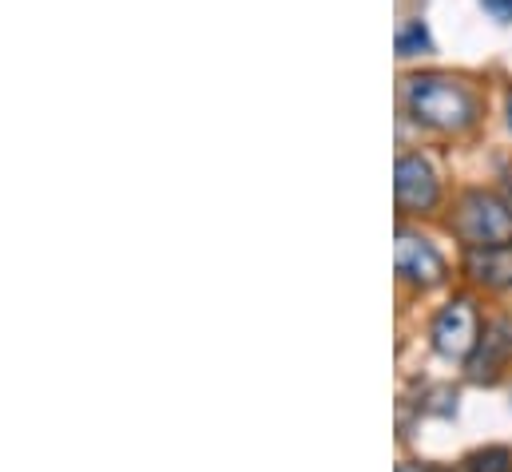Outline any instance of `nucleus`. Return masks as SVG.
Listing matches in <instances>:
<instances>
[{"mask_svg": "<svg viewBox=\"0 0 512 472\" xmlns=\"http://www.w3.org/2000/svg\"><path fill=\"white\" fill-rule=\"evenodd\" d=\"M509 127H512V92H509Z\"/></svg>", "mask_w": 512, "mask_h": 472, "instance_id": "9d476101", "label": "nucleus"}, {"mask_svg": "<svg viewBox=\"0 0 512 472\" xmlns=\"http://www.w3.org/2000/svg\"><path fill=\"white\" fill-rule=\"evenodd\" d=\"M477 342H481V322H477L473 302L469 298L449 302L437 314V322H433V346H437V354L449 357V361H465V357L477 350Z\"/></svg>", "mask_w": 512, "mask_h": 472, "instance_id": "7ed1b4c3", "label": "nucleus"}, {"mask_svg": "<svg viewBox=\"0 0 512 472\" xmlns=\"http://www.w3.org/2000/svg\"><path fill=\"white\" fill-rule=\"evenodd\" d=\"M393 195H397V203L405 211H429V207H437L441 187H437L433 167L421 155H401L397 159V171H393Z\"/></svg>", "mask_w": 512, "mask_h": 472, "instance_id": "20e7f679", "label": "nucleus"}, {"mask_svg": "<svg viewBox=\"0 0 512 472\" xmlns=\"http://www.w3.org/2000/svg\"><path fill=\"white\" fill-rule=\"evenodd\" d=\"M405 104L417 123L433 131H465L477 119L473 96L445 76H413L405 84Z\"/></svg>", "mask_w": 512, "mask_h": 472, "instance_id": "f257e3e1", "label": "nucleus"}, {"mask_svg": "<svg viewBox=\"0 0 512 472\" xmlns=\"http://www.w3.org/2000/svg\"><path fill=\"white\" fill-rule=\"evenodd\" d=\"M493 16H501V20H512V0H481Z\"/></svg>", "mask_w": 512, "mask_h": 472, "instance_id": "1a4fd4ad", "label": "nucleus"}, {"mask_svg": "<svg viewBox=\"0 0 512 472\" xmlns=\"http://www.w3.org/2000/svg\"><path fill=\"white\" fill-rule=\"evenodd\" d=\"M469 274L493 290H512V246H473Z\"/></svg>", "mask_w": 512, "mask_h": 472, "instance_id": "423d86ee", "label": "nucleus"}, {"mask_svg": "<svg viewBox=\"0 0 512 472\" xmlns=\"http://www.w3.org/2000/svg\"><path fill=\"white\" fill-rule=\"evenodd\" d=\"M457 231L469 246H509L512 242V211L489 191H473L461 203Z\"/></svg>", "mask_w": 512, "mask_h": 472, "instance_id": "f03ea898", "label": "nucleus"}, {"mask_svg": "<svg viewBox=\"0 0 512 472\" xmlns=\"http://www.w3.org/2000/svg\"><path fill=\"white\" fill-rule=\"evenodd\" d=\"M393 262H397V274L409 278L413 286L429 290V286H441L445 282V258L417 235H397V246H393Z\"/></svg>", "mask_w": 512, "mask_h": 472, "instance_id": "39448f33", "label": "nucleus"}, {"mask_svg": "<svg viewBox=\"0 0 512 472\" xmlns=\"http://www.w3.org/2000/svg\"><path fill=\"white\" fill-rule=\"evenodd\" d=\"M397 472H421V469H409V465H401V469H397Z\"/></svg>", "mask_w": 512, "mask_h": 472, "instance_id": "9b49d317", "label": "nucleus"}, {"mask_svg": "<svg viewBox=\"0 0 512 472\" xmlns=\"http://www.w3.org/2000/svg\"><path fill=\"white\" fill-rule=\"evenodd\" d=\"M473 472H509V453L505 449H493V453H481V457H473Z\"/></svg>", "mask_w": 512, "mask_h": 472, "instance_id": "6e6552de", "label": "nucleus"}, {"mask_svg": "<svg viewBox=\"0 0 512 472\" xmlns=\"http://www.w3.org/2000/svg\"><path fill=\"white\" fill-rule=\"evenodd\" d=\"M417 52H429V32L417 24H409L401 36H397V56H417Z\"/></svg>", "mask_w": 512, "mask_h": 472, "instance_id": "0eeeda50", "label": "nucleus"}]
</instances>
